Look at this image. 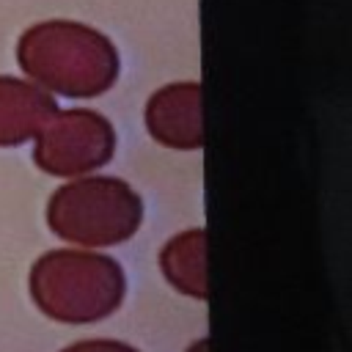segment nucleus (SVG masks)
Masks as SVG:
<instances>
[{
  "instance_id": "f257e3e1",
  "label": "nucleus",
  "mask_w": 352,
  "mask_h": 352,
  "mask_svg": "<svg viewBox=\"0 0 352 352\" xmlns=\"http://www.w3.org/2000/svg\"><path fill=\"white\" fill-rule=\"evenodd\" d=\"M22 72L44 91L91 99L118 80V52L113 41L82 22L50 19L30 25L16 41Z\"/></svg>"
},
{
  "instance_id": "f03ea898",
  "label": "nucleus",
  "mask_w": 352,
  "mask_h": 352,
  "mask_svg": "<svg viewBox=\"0 0 352 352\" xmlns=\"http://www.w3.org/2000/svg\"><path fill=\"white\" fill-rule=\"evenodd\" d=\"M28 292L47 319L60 324H94L121 308L126 275L107 253L91 248H55L30 264Z\"/></svg>"
},
{
  "instance_id": "7ed1b4c3",
  "label": "nucleus",
  "mask_w": 352,
  "mask_h": 352,
  "mask_svg": "<svg viewBox=\"0 0 352 352\" xmlns=\"http://www.w3.org/2000/svg\"><path fill=\"white\" fill-rule=\"evenodd\" d=\"M47 228L77 248H113L132 239L143 223V201L116 176H77L60 184L44 212Z\"/></svg>"
},
{
  "instance_id": "20e7f679",
  "label": "nucleus",
  "mask_w": 352,
  "mask_h": 352,
  "mask_svg": "<svg viewBox=\"0 0 352 352\" xmlns=\"http://www.w3.org/2000/svg\"><path fill=\"white\" fill-rule=\"evenodd\" d=\"M33 162L41 173L58 179H77L104 168L116 154L113 124L88 107L58 110L38 132Z\"/></svg>"
},
{
  "instance_id": "39448f33",
  "label": "nucleus",
  "mask_w": 352,
  "mask_h": 352,
  "mask_svg": "<svg viewBox=\"0 0 352 352\" xmlns=\"http://www.w3.org/2000/svg\"><path fill=\"white\" fill-rule=\"evenodd\" d=\"M148 135L176 151H198L204 146L201 82H170L154 91L146 102Z\"/></svg>"
},
{
  "instance_id": "423d86ee",
  "label": "nucleus",
  "mask_w": 352,
  "mask_h": 352,
  "mask_svg": "<svg viewBox=\"0 0 352 352\" xmlns=\"http://www.w3.org/2000/svg\"><path fill=\"white\" fill-rule=\"evenodd\" d=\"M58 102L41 85L19 77H0V148L22 146L58 113Z\"/></svg>"
},
{
  "instance_id": "0eeeda50",
  "label": "nucleus",
  "mask_w": 352,
  "mask_h": 352,
  "mask_svg": "<svg viewBox=\"0 0 352 352\" xmlns=\"http://www.w3.org/2000/svg\"><path fill=\"white\" fill-rule=\"evenodd\" d=\"M162 278L184 297L206 300V231L187 228L173 234L157 253Z\"/></svg>"
},
{
  "instance_id": "6e6552de",
  "label": "nucleus",
  "mask_w": 352,
  "mask_h": 352,
  "mask_svg": "<svg viewBox=\"0 0 352 352\" xmlns=\"http://www.w3.org/2000/svg\"><path fill=\"white\" fill-rule=\"evenodd\" d=\"M60 352H140L132 344L116 341V338H85V341H74L69 346H63Z\"/></svg>"
},
{
  "instance_id": "1a4fd4ad",
  "label": "nucleus",
  "mask_w": 352,
  "mask_h": 352,
  "mask_svg": "<svg viewBox=\"0 0 352 352\" xmlns=\"http://www.w3.org/2000/svg\"><path fill=\"white\" fill-rule=\"evenodd\" d=\"M206 349H209V341H206V338H201V341H198V344H192L187 352H206Z\"/></svg>"
}]
</instances>
